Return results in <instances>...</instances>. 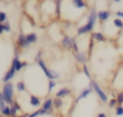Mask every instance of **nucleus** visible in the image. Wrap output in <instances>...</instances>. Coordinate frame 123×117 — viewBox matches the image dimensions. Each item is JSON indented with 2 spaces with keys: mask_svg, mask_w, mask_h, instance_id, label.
Segmentation results:
<instances>
[{
  "mask_svg": "<svg viewBox=\"0 0 123 117\" xmlns=\"http://www.w3.org/2000/svg\"><path fill=\"white\" fill-rule=\"evenodd\" d=\"M97 14L98 12L96 11V8L95 6H92L90 11H89V15L87 16V21L85 25H82L80 27H78L77 29V35H84V34H86L88 32H91L94 28V25L98 19V16H97Z\"/></svg>",
  "mask_w": 123,
  "mask_h": 117,
  "instance_id": "f257e3e1",
  "label": "nucleus"
},
{
  "mask_svg": "<svg viewBox=\"0 0 123 117\" xmlns=\"http://www.w3.org/2000/svg\"><path fill=\"white\" fill-rule=\"evenodd\" d=\"M13 83L12 82H8V83H4L3 85V89H2V97L4 102L7 104H11L12 102V99H13Z\"/></svg>",
  "mask_w": 123,
  "mask_h": 117,
  "instance_id": "f03ea898",
  "label": "nucleus"
},
{
  "mask_svg": "<svg viewBox=\"0 0 123 117\" xmlns=\"http://www.w3.org/2000/svg\"><path fill=\"white\" fill-rule=\"evenodd\" d=\"M87 87H88V88H92L93 91L97 94V96L99 97V99H100L103 102H108V96H107V94L101 89V87L96 83V81H94V80L91 79V80L89 81Z\"/></svg>",
  "mask_w": 123,
  "mask_h": 117,
  "instance_id": "7ed1b4c3",
  "label": "nucleus"
},
{
  "mask_svg": "<svg viewBox=\"0 0 123 117\" xmlns=\"http://www.w3.org/2000/svg\"><path fill=\"white\" fill-rule=\"evenodd\" d=\"M75 43V40L72 38V37H69L67 35H64L61 41V44L63 48H66V49H72L73 47V44Z\"/></svg>",
  "mask_w": 123,
  "mask_h": 117,
  "instance_id": "20e7f679",
  "label": "nucleus"
},
{
  "mask_svg": "<svg viewBox=\"0 0 123 117\" xmlns=\"http://www.w3.org/2000/svg\"><path fill=\"white\" fill-rule=\"evenodd\" d=\"M16 45L20 48H28L30 46V44L28 43L27 39H26V35L23 33H20L17 36L16 39Z\"/></svg>",
  "mask_w": 123,
  "mask_h": 117,
  "instance_id": "39448f33",
  "label": "nucleus"
},
{
  "mask_svg": "<svg viewBox=\"0 0 123 117\" xmlns=\"http://www.w3.org/2000/svg\"><path fill=\"white\" fill-rule=\"evenodd\" d=\"M15 73H16L15 68H14V66L12 65V66L10 67V69L7 71V73H5V75L3 76V82H4V83L10 82V80H12V79L14 77Z\"/></svg>",
  "mask_w": 123,
  "mask_h": 117,
  "instance_id": "423d86ee",
  "label": "nucleus"
},
{
  "mask_svg": "<svg viewBox=\"0 0 123 117\" xmlns=\"http://www.w3.org/2000/svg\"><path fill=\"white\" fill-rule=\"evenodd\" d=\"M74 58L78 63L83 64V65H86L87 61V56L85 51H79L78 53H74Z\"/></svg>",
  "mask_w": 123,
  "mask_h": 117,
  "instance_id": "0eeeda50",
  "label": "nucleus"
},
{
  "mask_svg": "<svg viewBox=\"0 0 123 117\" xmlns=\"http://www.w3.org/2000/svg\"><path fill=\"white\" fill-rule=\"evenodd\" d=\"M44 73L49 78V80H55V79H58L60 77V73L57 71L52 70V69H47V71Z\"/></svg>",
  "mask_w": 123,
  "mask_h": 117,
  "instance_id": "6e6552de",
  "label": "nucleus"
},
{
  "mask_svg": "<svg viewBox=\"0 0 123 117\" xmlns=\"http://www.w3.org/2000/svg\"><path fill=\"white\" fill-rule=\"evenodd\" d=\"M111 12L110 11H107V10H102V11H99L98 14H97V16H98V19L100 21H106L108 20V18L111 16Z\"/></svg>",
  "mask_w": 123,
  "mask_h": 117,
  "instance_id": "1a4fd4ad",
  "label": "nucleus"
},
{
  "mask_svg": "<svg viewBox=\"0 0 123 117\" xmlns=\"http://www.w3.org/2000/svg\"><path fill=\"white\" fill-rule=\"evenodd\" d=\"M71 94V90L69 89V88H67V87H62V88H61L57 93H56V97L57 98H63V97H66V96H68V95H70Z\"/></svg>",
  "mask_w": 123,
  "mask_h": 117,
  "instance_id": "9d476101",
  "label": "nucleus"
},
{
  "mask_svg": "<svg viewBox=\"0 0 123 117\" xmlns=\"http://www.w3.org/2000/svg\"><path fill=\"white\" fill-rule=\"evenodd\" d=\"M54 105H53V100L51 99V98H48V99H46L43 102H42V109H44L45 111H50L51 109H52V107H53Z\"/></svg>",
  "mask_w": 123,
  "mask_h": 117,
  "instance_id": "9b49d317",
  "label": "nucleus"
},
{
  "mask_svg": "<svg viewBox=\"0 0 123 117\" xmlns=\"http://www.w3.org/2000/svg\"><path fill=\"white\" fill-rule=\"evenodd\" d=\"M93 91V89L92 88H86V89H84L81 93H80V95L78 96V98H77V100H76V102H78L80 100H82V99H86V97H88V95L89 94H91V92Z\"/></svg>",
  "mask_w": 123,
  "mask_h": 117,
  "instance_id": "f8f14e48",
  "label": "nucleus"
},
{
  "mask_svg": "<svg viewBox=\"0 0 123 117\" xmlns=\"http://www.w3.org/2000/svg\"><path fill=\"white\" fill-rule=\"evenodd\" d=\"M12 65L14 66L16 72L21 71L22 68H23V66H22V62L19 60V56H14V58H13V60H12Z\"/></svg>",
  "mask_w": 123,
  "mask_h": 117,
  "instance_id": "ddd939ff",
  "label": "nucleus"
},
{
  "mask_svg": "<svg viewBox=\"0 0 123 117\" xmlns=\"http://www.w3.org/2000/svg\"><path fill=\"white\" fill-rule=\"evenodd\" d=\"M91 38L97 42H105L106 41V37L103 33L101 32H93L91 33Z\"/></svg>",
  "mask_w": 123,
  "mask_h": 117,
  "instance_id": "4468645a",
  "label": "nucleus"
},
{
  "mask_svg": "<svg viewBox=\"0 0 123 117\" xmlns=\"http://www.w3.org/2000/svg\"><path fill=\"white\" fill-rule=\"evenodd\" d=\"M71 4L73 7L77 8V9H83V8L87 7L86 2H85L83 0H73V1H71Z\"/></svg>",
  "mask_w": 123,
  "mask_h": 117,
  "instance_id": "2eb2a0df",
  "label": "nucleus"
},
{
  "mask_svg": "<svg viewBox=\"0 0 123 117\" xmlns=\"http://www.w3.org/2000/svg\"><path fill=\"white\" fill-rule=\"evenodd\" d=\"M40 100H39V98H37V96H35V95H31L30 96V104L32 105V106H39L40 105Z\"/></svg>",
  "mask_w": 123,
  "mask_h": 117,
  "instance_id": "dca6fc26",
  "label": "nucleus"
},
{
  "mask_svg": "<svg viewBox=\"0 0 123 117\" xmlns=\"http://www.w3.org/2000/svg\"><path fill=\"white\" fill-rule=\"evenodd\" d=\"M26 39H27L28 43L31 44H34L37 41V35L36 33H30V34L26 35Z\"/></svg>",
  "mask_w": 123,
  "mask_h": 117,
  "instance_id": "f3484780",
  "label": "nucleus"
},
{
  "mask_svg": "<svg viewBox=\"0 0 123 117\" xmlns=\"http://www.w3.org/2000/svg\"><path fill=\"white\" fill-rule=\"evenodd\" d=\"M53 105L55 106L56 109H61L63 105V102L61 98H56L55 100H53Z\"/></svg>",
  "mask_w": 123,
  "mask_h": 117,
  "instance_id": "a211bd4d",
  "label": "nucleus"
},
{
  "mask_svg": "<svg viewBox=\"0 0 123 117\" xmlns=\"http://www.w3.org/2000/svg\"><path fill=\"white\" fill-rule=\"evenodd\" d=\"M46 113H47V111H45V110L42 109V108H39V109H37V110L32 112L31 114H29L28 117H37L38 115H43V114H46Z\"/></svg>",
  "mask_w": 123,
  "mask_h": 117,
  "instance_id": "6ab92c4d",
  "label": "nucleus"
},
{
  "mask_svg": "<svg viewBox=\"0 0 123 117\" xmlns=\"http://www.w3.org/2000/svg\"><path fill=\"white\" fill-rule=\"evenodd\" d=\"M15 89L18 91V92H24L26 90V86H25V83L23 81H18L16 82L15 84Z\"/></svg>",
  "mask_w": 123,
  "mask_h": 117,
  "instance_id": "aec40b11",
  "label": "nucleus"
},
{
  "mask_svg": "<svg viewBox=\"0 0 123 117\" xmlns=\"http://www.w3.org/2000/svg\"><path fill=\"white\" fill-rule=\"evenodd\" d=\"M112 23H113V25H114L116 28H118V29H122V28H123V20H122L121 18H118V17L114 18V19L112 20Z\"/></svg>",
  "mask_w": 123,
  "mask_h": 117,
  "instance_id": "412c9836",
  "label": "nucleus"
},
{
  "mask_svg": "<svg viewBox=\"0 0 123 117\" xmlns=\"http://www.w3.org/2000/svg\"><path fill=\"white\" fill-rule=\"evenodd\" d=\"M56 9H55V12H56V15L58 16L61 15V7H62V1H56Z\"/></svg>",
  "mask_w": 123,
  "mask_h": 117,
  "instance_id": "4be33fe9",
  "label": "nucleus"
},
{
  "mask_svg": "<svg viewBox=\"0 0 123 117\" xmlns=\"http://www.w3.org/2000/svg\"><path fill=\"white\" fill-rule=\"evenodd\" d=\"M83 72H84V73L86 74V76L89 80H91V75H90L89 70H88V68H87L86 65H83Z\"/></svg>",
  "mask_w": 123,
  "mask_h": 117,
  "instance_id": "5701e85b",
  "label": "nucleus"
},
{
  "mask_svg": "<svg viewBox=\"0 0 123 117\" xmlns=\"http://www.w3.org/2000/svg\"><path fill=\"white\" fill-rule=\"evenodd\" d=\"M1 115L10 117V116H11V106H8V105H7V106L5 107V109L1 112Z\"/></svg>",
  "mask_w": 123,
  "mask_h": 117,
  "instance_id": "b1692460",
  "label": "nucleus"
},
{
  "mask_svg": "<svg viewBox=\"0 0 123 117\" xmlns=\"http://www.w3.org/2000/svg\"><path fill=\"white\" fill-rule=\"evenodd\" d=\"M57 85V82L55 80H49L48 81V92H51Z\"/></svg>",
  "mask_w": 123,
  "mask_h": 117,
  "instance_id": "393cba45",
  "label": "nucleus"
},
{
  "mask_svg": "<svg viewBox=\"0 0 123 117\" xmlns=\"http://www.w3.org/2000/svg\"><path fill=\"white\" fill-rule=\"evenodd\" d=\"M11 107L14 108L16 111H20L21 110V106H20V104L16 101H12V102L11 103Z\"/></svg>",
  "mask_w": 123,
  "mask_h": 117,
  "instance_id": "a878e982",
  "label": "nucleus"
},
{
  "mask_svg": "<svg viewBox=\"0 0 123 117\" xmlns=\"http://www.w3.org/2000/svg\"><path fill=\"white\" fill-rule=\"evenodd\" d=\"M3 26H4V32H7V33H10L11 32V24H10V21L7 20L3 23Z\"/></svg>",
  "mask_w": 123,
  "mask_h": 117,
  "instance_id": "bb28decb",
  "label": "nucleus"
},
{
  "mask_svg": "<svg viewBox=\"0 0 123 117\" xmlns=\"http://www.w3.org/2000/svg\"><path fill=\"white\" fill-rule=\"evenodd\" d=\"M116 101H117V103L119 104H122L123 103V91L122 92H119L117 95H116Z\"/></svg>",
  "mask_w": 123,
  "mask_h": 117,
  "instance_id": "cd10ccee",
  "label": "nucleus"
},
{
  "mask_svg": "<svg viewBox=\"0 0 123 117\" xmlns=\"http://www.w3.org/2000/svg\"><path fill=\"white\" fill-rule=\"evenodd\" d=\"M115 115L116 116H122L123 115V106L122 105H118L115 109Z\"/></svg>",
  "mask_w": 123,
  "mask_h": 117,
  "instance_id": "c85d7f7f",
  "label": "nucleus"
},
{
  "mask_svg": "<svg viewBox=\"0 0 123 117\" xmlns=\"http://www.w3.org/2000/svg\"><path fill=\"white\" fill-rule=\"evenodd\" d=\"M7 14L5 12H0V22L4 23L5 21H7Z\"/></svg>",
  "mask_w": 123,
  "mask_h": 117,
  "instance_id": "c756f323",
  "label": "nucleus"
},
{
  "mask_svg": "<svg viewBox=\"0 0 123 117\" xmlns=\"http://www.w3.org/2000/svg\"><path fill=\"white\" fill-rule=\"evenodd\" d=\"M7 103L4 102V100H3V97H0V113L5 109V107L7 106L6 105Z\"/></svg>",
  "mask_w": 123,
  "mask_h": 117,
  "instance_id": "7c9ffc66",
  "label": "nucleus"
},
{
  "mask_svg": "<svg viewBox=\"0 0 123 117\" xmlns=\"http://www.w3.org/2000/svg\"><path fill=\"white\" fill-rule=\"evenodd\" d=\"M94 40L92 38H90V41H89V44H88V51H89V55L91 54L92 52V48H93V45H94Z\"/></svg>",
  "mask_w": 123,
  "mask_h": 117,
  "instance_id": "2f4dec72",
  "label": "nucleus"
},
{
  "mask_svg": "<svg viewBox=\"0 0 123 117\" xmlns=\"http://www.w3.org/2000/svg\"><path fill=\"white\" fill-rule=\"evenodd\" d=\"M116 104H117V101H116L115 98H112V99L109 102V106H110V107H114Z\"/></svg>",
  "mask_w": 123,
  "mask_h": 117,
  "instance_id": "473e14b6",
  "label": "nucleus"
},
{
  "mask_svg": "<svg viewBox=\"0 0 123 117\" xmlns=\"http://www.w3.org/2000/svg\"><path fill=\"white\" fill-rule=\"evenodd\" d=\"M41 54H42V51L41 50H38L37 51V55H36V57H35V61L36 62H38L42 57H41Z\"/></svg>",
  "mask_w": 123,
  "mask_h": 117,
  "instance_id": "72a5a7b5",
  "label": "nucleus"
},
{
  "mask_svg": "<svg viewBox=\"0 0 123 117\" xmlns=\"http://www.w3.org/2000/svg\"><path fill=\"white\" fill-rule=\"evenodd\" d=\"M72 49H73L74 53H78V52H79V47H78V44H77V43H76V42L74 43V44H73V47H72Z\"/></svg>",
  "mask_w": 123,
  "mask_h": 117,
  "instance_id": "f704fd0d",
  "label": "nucleus"
},
{
  "mask_svg": "<svg viewBox=\"0 0 123 117\" xmlns=\"http://www.w3.org/2000/svg\"><path fill=\"white\" fill-rule=\"evenodd\" d=\"M115 15H116V16H117L118 18H123V12H122V11H118V12H116Z\"/></svg>",
  "mask_w": 123,
  "mask_h": 117,
  "instance_id": "c9c22d12",
  "label": "nucleus"
},
{
  "mask_svg": "<svg viewBox=\"0 0 123 117\" xmlns=\"http://www.w3.org/2000/svg\"><path fill=\"white\" fill-rule=\"evenodd\" d=\"M97 117H108V116H107L106 113H104V112H100V113L97 114Z\"/></svg>",
  "mask_w": 123,
  "mask_h": 117,
  "instance_id": "e433bc0d",
  "label": "nucleus"
},
{
  "mask_svg": "<svg viewBox=\"0 0 123 117\" xmlns=\"http://www.w3.org/2000/svg\"><path fill=\"white\" fill-rule=\"evenodd\" d=\"M4 32V26H3V23L0 22V35Z\"/></svg>",
  "mask_w": 123,
  "mask_h": 117,
  "instance_id": "4c0bfd02",
  "label": "nucleus"
},
{
  "mask_svg": "<svg viewBox=\"0 0 123 117\" xmlns=\"http://www.w3.org/2000/svg\"><path fill=\"white\" fill-rule=\"evenodd\" d=\"M22 66H23V68L24 67H27L28 66V63L27 62H22Z\"/></svg>",
  "mask_w": 123,
  "mask_h": 117,
  "instance_id": "58836bf2",
  "label": "nucleus"
},
{
  "mask_svg": "<svg viewBox=\"0 0 123 117\" xmlns=\"http://www.w3.org/2000/svg\"><path fill=\"white\" fill-rule=\"evenodd\" d=\"M28 115H29V114H22V115H19V116H17V117H28Z\"/></svg>",
  "mask_w": 123,
  "mask_h": 117,
  "instance_id": "ea45409f",
  "label": "nucleus"
},
{
  "mask_svg": "<svg viewBox=\"0 0 123 117\" xmlns=\"http://www.w3.org/2000/svg\"><path fill=\"white\" fill-rule=\"evenodd\" d=\"M114 2H115V3H119V2H120V0H114Z\"/></svg>",
  "mask_w": 123,
  "mask_h": 117,
  "instance_id": "a19ab883",
  "label": "nucleus"
},
{
  "mask_svg": "<svg viewBox=\"0 0 123 117\" xmlns=\"http://www.w3.org/2000/svg\"><path fill=\"white\" fill-rule=\"evenodd\" d=\"M0 97H2V92H0Z\"/></svg>",
  "mask_w": 123,
  "mask_h": 117,
  "instance_id": "79ce46f5",
  "label": "nucleus"
},
{
  "mask_svg": "<svg viewBox=\"0 0 123 117\" xmlns=\"http://www.w3.org/2000/svg\"><path fill=\"white\" fill-rule=\"evenodd\" d=\"M0 117H4V116H3V115H1V114H0Z\"/></svg>",
  "mask_w": 123,
  "mask_h": 117,
  "instance_id": "37998d69",
  "label": "nucleus"
}]
</instances>
